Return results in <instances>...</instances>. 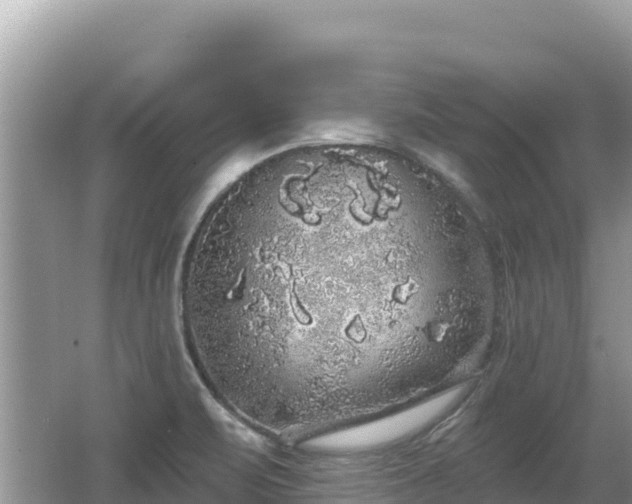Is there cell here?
<instances>
[{"mask_svg": "<svg viewBox=\"0 0 632 504\" xmlns=\"http://www.w3.org/2000/svg\"><path fill=\"white\" fill-rule=\"evenodd\" d=\"M405 210L363 174L308 169L216 200L188 250L201 353L251 412L335 422L375 404L419 284Z\"/></svg>", "mask_w": 632, "mask_h": 504, "instance_id": "1", "label": "cell"}]
</instances>
